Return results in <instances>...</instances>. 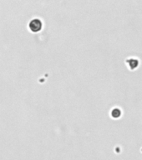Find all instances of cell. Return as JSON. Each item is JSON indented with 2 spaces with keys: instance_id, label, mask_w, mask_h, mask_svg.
Listing matches in <instances>:
<instances>
[{
  "instance_id": "cell-1",
  "label": "cell",
  "mask_w": 142,
  "mask_h": 160,
  "mask_svg": "<svg viewBox=\"0 0 142 160\" xmlns=\"http://www.w3.org/2000/svg\"><path fill=\"white\" fill-rule=\"evenodd\" d=\"M41 28H42V23L38 18H34L29 23V28L33 32H38L41 29Z\"/></svg>"
}]
</instances>
